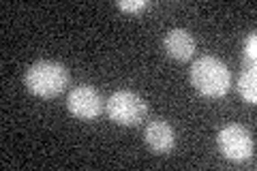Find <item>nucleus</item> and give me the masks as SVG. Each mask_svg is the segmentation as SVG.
<instances>
[{"label": "nucleus", "instance_id": "1", "mask_svg": "<svg viewBox=\"0 0 257 171\" xmlns=\"http://www.w3.org/2000/svg\"><path fill=\"white\" fill-rule=\"evenodd\" d=\"M191 84L208 99H221L231 88V71L216 56H202L191 67Z\"/></svg>", "mask_w": 257, "mask_h": 171}, {"label": "nucleus", "instance_id": "6", "mask_svg": "<svg viewBox=\"0 0 257 171\" xmlns=\"http://www.w3.org/2000/svg\"><path fill=\"white\" fill-rule=\"evenodd\" d=\"M163 50L167 52V56L174 60H189L193 54H195V39L189 30L184 28H172L167 35L163 37Z\"/></svg>", "mask_w": 257, "mask_h": 171}, {"label": "nucleus", "instance_id": "3", "mask_svg": "<svg viewBox=\"0 0 257 171\" xmlns=\"http://www.w3.org/2000/svg\"><path fill=\"white\" fill-rule=\"evenodd\" d=\"M105 107L109 120L120 126H138L148 113V103L133 90H116Z\"/></svg>", "mask_w": 257, "mask_h": 171}, {"label": "nucleus", "instance_id": "10", "mask_svg": "<svg viewBox=\"0 0 257 171\" xmlns=\"http://www.w3.org/2000/svg\"><path fill=\"white\" fill-rule=\"evenodd\" d=\"M255 56H257V37L255 32H248V37L244 39V58L246 62H251V67H255Z\"/></svg>", "mask_w": 257, "mask_h": 171}, {"label": "nucleus", "instance_id": "4", "mask_svg": "<svg viewBox=\"0 0 257 171\" xmlns=\"http://www.w3.org/2000/svg\"><path fill=\"white\" fill-rule=\"evenodd\" d=\"M216 145L219 152L229 160H246L253 156L255 141L253 135L242 124H227L216 135Z\"/></svg>", "mask_w": 257, "mask_h": 171}, {"label": "nucleus", "instance_id": "5", "mask_svg": "<svg viewBox=\"0 0 257 171\" xmlns=\"http://www.w3.org/2000/svg\"><path fill=\"white\" fill-rule=\"evenodd\" d=\"M67 107L79 120H94L103 111V99L92 86H77L67 96Z\"/></svg>", "mask_w": 257, "mask_h": 171}, {"label": "nucleus", "instance_id": "2", "mask_svg": "<svg viewBox=\"0 0 257 171\" xmlns=\"http://www.w3.org/2000/svg\"><path fill=\"white\" fill-rule=\"evenodd\" d=\"M24 84H26L28 92L41 99H54L69 84V71L64 64L56 60H39L30 64L24 75Z\"/></svg>", "mask_w": 257, "mask_h": 171}, {"label": "nucleus", "instance_id": "7", "mask_svg": "<svg viewBox=\"0 0 257 171\" xmlns=\"http://www.w3.org/2000/svg\"><path fill=\"white\" fill-rule=\"evenodd\" d=\"M144 141L146 145L157 152V154H167L174 150L176 137H174V128L167 124L165 120H152L146 126V133H144Z\"/></svg>", "mask_w": 257, "mask_h": 171}, {"label": "nucleus", "instance_id": "8", "mask_svg": "<svg viewBox=\"0 0 257 171\" xmlns=\"http://www.w3.org/2000/svg\"><path fill=\"white\" fill-rule=\"evenodd\" d=\"M236 90L246 103L255 105V101H257V71H255V67H246L240 73Z\"/></svg>", "mask_w": 257, "mask_h": 171}, {"label": "nucleus", "instance_id": "9", "mask_svg": "<svg viewBox=\"0 0 257 171\" xmlns=\"http://www.w3.org/2000/svg\"><path fill=\"white\" fill-rule=\"evenodd\" d=\"M116 7L120 11H126V13H140V11H146L150 3L148 0H118Z\"/></svg>", "mask_w": 257, "mask_h": 171}]
</instances>
